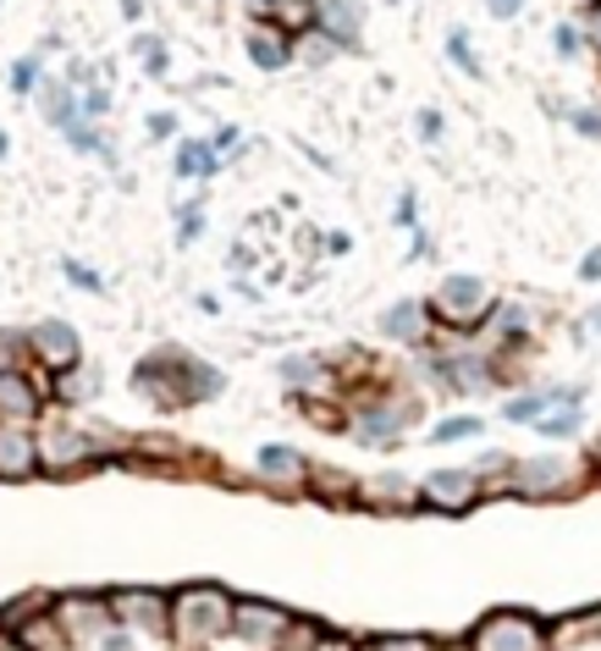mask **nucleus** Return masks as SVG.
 Returning a JSON list of instances; mask_svg holds the SVG:
<instances>
[{
    "mask_svg": "<svg viewBox=\"0 0 601 651\" xmlns=\"http://www.w3.org/2000/svg\"><path fill=\"white\" fill-rule=\"evenodd\" d=\"M249 56H254V61H260L266 72H277V67L288 61V44H282V39H277L271 28H254V33H249Z\"/></svg>",
    "mask_w": 601,
    "mask_h": 651,
    "instance_id": "12",
    "label": "nucleus"
},
{
    "mask_svg": "<svg viewBox=\"0 0 601 651\" xmlns=\"http://www.w3.org/2000/svg\"><path fill=\"white\" fill-rule=\"evenodd\" d=\"M232 613H238V608H232L216 585L182 591V597L171 602V624H177L182 641H216V635H227V630H232Z\"/></svg>",
    "mask_w": 601,
    "mask_h": 651,
    "instance_id": "1",
    "label": "nucleus"
},
{
    "mask_svg": "<svg viewBox=\"0 0 601 651\" xmlns=\"http://www.w3.org/2000/svg\"><path fill=\"white\" fill-rule=\"evenodd\" d=\"M314 651H353V647H348V641H325V635H320V641H314Z\"/></svg>",
    "mask_w": 601,
    "mask_h": 651,
    "instance_id": "25",
    "label": "nucleus"
},
{
    "mask_svg": "<svg viewBox=\"0 0 601 651\" xmlns=\"http://www.w3.org/2000/svg\"><path fill=\"white\" fill-rule=\"evenodd\" d=\"M387 337H398V342H414V337H425V304H398V310H387Z\"/></svg>",
    "mask_w": 601,
    "mask_h": 651,
    "instance_id": "9",
    "label": "nucleus"
},
{
    "mask_svg": "<svg viewBox=\"0 0 601 651\" xmlns=\"http://www.w3.org/2000/svg\"><path fill=\"white\" fill-rule=\"evenodd\" d=\"M485 6H491L502 22H508V17H519V0H485Z\"/></svg>",
    "mask_w": 601,
    "mask_h": 651,
    "instance_id": "23",
    "label": "nucleus"
},
{
    "mask_svg": "<svg viewBox=\"0 0 601 651\" xmlns=\"http://www.w3.org/2000/svg\"><path fill=\"white\" fill-rule=\"evenodd\" d=\"M480 431V420H448L442 431H437V442H452V437H474Z\"/></svg>",
    "mask_w": 601,
    "mask_h": 651,
    "instance_id": "16",
    "label": "nucleus"
},
{
    "mask_svg": "<svg viewBox=\"0 0 601 651\" xmlns=\"http://www.w3.org/2000/svg\"><path fill=\"white\" fill-rule=\"evenodd\" d=\"M375 651H431V647H425L420 635H403V641H381Z\"/></svg>",
    "mask_w": 601,
    "mask_h": 651,
    "instance_id": "20",
    "label": "nucleus"
},
{
    "mask_svg": "<svg viewBox=\"0 0 601 651\" xmlns=\"http://www.w3.org/2000/svg\"><path fill=\"white\" fill-rule=\"evenodd\" d=\"M33 78H39V67H33V56H28V61H22V67H17V78H11V83H17V89H28V83H33Z\"/></svg>",
    "mask_w": 601,
    "mask_h": 651,
    "instance_id": "21",
    "label": "nucleus"
},
{
    "mask_svg": "<svg viewBox=\"0 0 601 651\" xmlns=\"http://www.w3.org/2000/svg\"><path fill=\"white\" fill-rule=\"evenodd\" d=\"M320 17L337 39H359V6L353 0H320Z\"/></svg>",
    "mask_w": 601,
    "mask_h": 651,
    "instance_id": "10",
    "label": "nucleus"
},
{
    "mask_svg": "<svg viewBox=\"0 0 601 651\" xmlns=\"http://www.w3.org/2000/svg\"><path fill=\"white\" fill-rule=\"evenodd\" d=\"M254 6H266V0H254Z\"/></svg>",
    "mask_w": 601,
    "mask_h": 651,
    "instance_id": "30",
    "label": "nucleus"
},
{
    "mask_svg": "<svg viewBox=\"0 0 601 651\" xmlns=\"http://www.w3.org/2000/svg\"><path fill=\"white\" fill-rule=\"evenodd\" d=\"M39 470V448L22 425H0V481H28Z\"/></svg>",
    "mask_w": 601,
    "mask_h": 651,
    "instance_id": "4",
    "label": "nucleus"
},
{
    "mask_svg": "<svg viewBox=\"0 0 601 651\" xmlns=\"http://www.w3.org/2000/svg\"><path fill=\"white\" fill-rule=\"evenodd\" d=\"M67 277H72V282H78V288H89V293H94V288H100V282H94V271H83V266H67Z\"/></svg>",
    "mask_w": 601,
    "mask_h": 651,
    "instance_id": "22",
    "label": "nucleus"
},
{
    "mask_svg": "<svg viewBox=\"0 0 601 651\" xmlns=\"http://www.w3.org/2000/svg\"><path fill=\"white\" fill-rule=\"evenodd\" d=\"M232 624H238L249 641H277V635H288V613L271 608V602H243V608L232 613Z\"/></svg>",
    "mask_w": 601,
    "mask_h": 651,
    "instance_id": "6",
    "label": "nucleus"
},
{
    "mask_svg": "<svg viewBox=\"0 0 601 651\" xmlns=\"http://www.w3.org/2000/svg\"><path fill=\"white\" fill-rule=\"evenodd\" d=\"M425 497H431L437 508H469V497H474V475H469V470H442V475H431V481H425Z\"/></svg>",
    "mask_w": 601,
    "mask_h": 651,
    "instance_id": "7",
    "label": "nucleus"
},
{
    "mask_svg": "<svg viewBox=\"0 0 601 651\" xmlns=\"http://www.w3.org/2000/svg\"><path fill=\"white\" fill-rule=\"evenodd\" d=\"M474 651H547V635L530 613H491L474 630Z\"/></svg>",
    "mask_w": 601,
    "mask_h": 651,
    "instance_id": "2",
    "label": "nucleus"
},
{
    "mask_svg": "<svg viewBox=\"0 0 601 651\" xmlns=\"http://www.w3.org/2000/svg\"><path fill=\"white\" fill-rule=\"evenodd\" d=\"M535 409H541V398H519V403L508 409V420H535Z\"/></svg>",
    "mask_w": 601,
    "mask_h": 651,
    "instance_id": "19",
    "label": "nucleus"
},
{
    "mask_svg": "<svg viewBox=\"0 0 601 651\" xmlns=\"http://www.w3.org/2000/svg\"><path fill=\"white\" fill-rule=\"evenodd\" d=\"M452 56H458V67H469V72H480V61H474V50L463 44V33H452Z\"/></svg>",
    "mask_w": 601,
    "mask_h": 651,
    "instance_id": "18",
    "label": "nucleus"
},
{
    "mask_svg": "<svg viewBox=\"0 0 601 651\" xmlns=\"http://www.w3.org/2000/svg\"><path fill=\"white\" fill-rule=\"evenodd\" d=\"M0 651H28V647H17V641H0Z\"/></svg>",
    "mask_w": 601,
    "mask_h": 651,
    "instance_id": "26",
    "label": "nucleus"
},
{
    "mask_svg": "<svg viewBox=\"0 0 601 651\" xmlns=\"http://www.w3.org/2000/svg\"><path fill=\"white\" fill-rule=\"evenodd\" d=\"M597 459H601V437H597Z\"/></svg>",
    "mask_w": 601,
    "mask_h": 651,
    "instance_id": "29",
    "label": "nucleus"
},
{
    "mask_svg": "<svg viewBox=\"0 0 601 651\" xmlns=\"http://www.w3.org/2000/svg\"><path fill=\"white\" fill-rule=\"evenodd\" d=\"M182 171H210V150H204V144H188V156H182Z\"/></svg>",
    "mask_w": 601,
    "mask_h": 651,
    "instance_id": "17",
    "label": "nucleus"
},
{
    "mask_svg": "<svg viewBox=\"0 0 601 651\" xmlns=\"http://www.w3.org/2000/svg\"><path fill=\"white\" fill-rule=\"evenodd\" d=\"M117 608V619H139V624H150V630H160L166 624V602H154V597H122V602H111Z\"/></svg>",
    "mask_w": 601,
    "mask_h": 651,
    "instance_id": "11",
    "label": "nucleus"
},
{
    "mask_svg": "<svg viewBox=\"0 0 601 651\" xmlns=\"http://www.w3.org/2000/svg\"><path fill=\"white\" fill-rule=\"evenodd\" d=\"M580 271H585V277L597 282V277H601V249H597V254H585V266H580Z\"/></svg>",
    "mask_w": 601,
    "mask_h": 651,
    "instance_id": "24",
    "label": "nucleus"
},
{
    "mask_svg": "<svg viewBox=\"0 0 601 651\" xmlns=\"http://www.w3.org/2000/svg\"><path fill=\"white\" fill-rule=\"evenodd\" d=\"M33 387L17 370H0V414H33Z\"/></svg>",
    "mask_w": 601,
    "mask_h": 651,
    "instance_id": "8",
    "label": "nucleus"
},
{
    "mask_svg": "<svg viewBox=\"0 0 601 651\" xmlns=\"http://www.w3.org/2000/svg\"><path fill=\"white\" fill-rule=\"evenodd\" d=\"M597 39H601V17H597Z\"/></svg>",
    "mask_w": 601,
    "mask_h": 651,
    "instance_id": "28",
    "label": "nucleus"
},
{
    "mask_svg": "<svg viewBox=\"0 0 601 651\" xmlns=\"http://www.w3.org/2000/svg\"><path fill=\"white\" fill-rule=\"evenodd\" d=\"M0 156H6V133H0Z\"/></svg>",
    "mask_w": 601,
    "mask_h": 651,
    "instance_id": "27",
    "label": "nucleus"
},
{
    "mask_svg": "<svg viewBox=\"0 0 601 651\" xmlns=\"http://www.w3.org/2000/svg\"><path fill=\"white\" fill-rule=\"evenodd\" d=\"M535 425H541L547 437H569V431L580 425V409H574V398H563V403H558V409H552L547 420H535Z\"/></svg>",
    "mask_w": 601,
    "mask_h": 651,
    "instance_id": "14",
    "label": "nucleus"
},
{
    "mask_svg": "<svg viewBox=\"0 0 601 651\" xmlns=\"http://www.w3.org/2000/svg\"><path fill=\"white\" fill-rule=\"evenodd\" d=\"M28 348H33L44 364H72V359H78V331L61 321H44L28 331Z\"/></svg>",
    "mask_w": 601,
    "mask_h": 651,
    "instance_id": "5",
    "label": "nucleus"
},
{
    "mask_svg": "<svg viewBox=\"0 0 601 651\" xmlns=\"http://www.w3.org/2000/svg\"><path fill=\"white\" fill-rule=\"evenodd\" d=\"M260 475H271V481L293 475V481H299V475H303V459L293 453V448H266V453H260Z\"/></svg>",
    "mask_w": 601,
    "mask_h": 651,
    "instance_id": "13",
    "label": "nucleus"
},
{
    "mask_svg": "<svg viewBox=\"0 0 601 651\" xmlns=\"http://www.w3.org/2000/svg\"><path fill=\"white\" fill-rule=\"evenodd\" d=\"M94 392V375H61V398H89Z\"/></svg>",
    "mask_w": 601,
    "mask_h": 651,
    "instance_id": "15",
    "label": "nucleus"
},
{
    "mask_svg": "<svg viewBox=\"0 0 601 651\" xmlns=\"http://www.w3.org/2000/svg\"><path fill=\"white\" fill-rule=\"evenodd\" d=\"M437 310H442L448 321L469 326L474 316H485V310H491V288H485L480 277H448V288L437 293Z\"/></svg>",
    "mask_w": 601,
    "mask_h": 651,
    "instance_id": "3",
    "label": "nucleus"
}]
</instances>
